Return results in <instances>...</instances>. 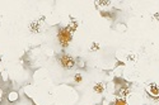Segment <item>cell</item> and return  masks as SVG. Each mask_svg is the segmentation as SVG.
I'll return each instance as SVG.
<instances>
[{"label": "cell", "mask_w": 159, "mask_h": 105, "mask_svg": "<svg viewBox=\"0 0 159 105\" xmlns=\"http://www.w3.org/2000/svg\"><path fill=\"white\" fill-rule=\"evenodd\" d=\"M73 33H74V29H71V24L59 32V41L64 47H66L73 39Z\"/></svg>", "instance_id": "cell-1"}, {"label": "cell", "mask_w": 159, "mask_h": 105, "mask_svg": "<svg viewBox=\"0 0 159 105\" xmlns=\"http://www.w3.org/2000/svg\"><path fill=\"white\" fill-rule=\"evenodd\" d=\"M59 61H60L61 67H64L65 70H71V69H74V66H75V61H74V58L69 54H62Z\"/></svg>", "instance_id": "cell-2"}, {"label": "cell", "mask_w": 159, "mask_h": 105, "mask_svg": "<svg viewBox=\"0 0 159 105\" xmlns=\"http://www.w3.org/2000/svg\"><path fill=\"white\" fill-rule=\"evenodd\" d=\"M146 92L150 98L158 99L159 98V85H157L155 82H150L146 86Z\"/></svg>", "instance_id": "cell-3"}, {"label": "cell", "mask_w": 159, "mask_h": 105, "mask_svg": "<svg viewBox=\"0 0 159 105\" xmlns=\"http://www.w3.org/2000/svg\"><path fill=\"white\" fill-rule=\"evenodd\" d=\"M42 29V22L41 21H34L30 24V31L33 33H38Z\"/></svg>", "instance_id": "cell-4"}, {"label": "cell", "mask_w": 159, "mask_h": 105, "mask_svg": "<svg viewBox=\"0 0 159 105\" xmlns=\"http://www.w3.org/2000/svg\"><path fill=\"white\" fill-rule=\"evenodd\" d=\"M118 99H126L129 95H130V89H127V88H122V89H120V91H118Z\"/></svg>", "instance_id": "cell-5"}, {"label": "cell", "mask_w": 159, "mask_h": 105, "mask_svg": "<svg viewBox=\"0 0 159 105\" xmlns=\"http://www.w3.org/2000/svg\"><path fill=\"white\" fill-rule=\"evenodd\" d=\"M105 89H106V86H105V84L103 82H97L94 86H93V90H94L96 92H98V94H101V92H103L105 91Z\"/></svg>", "instance_id": "cell-6"}, {"label": "cell", "mask_w": 159, "mask_h": 105, "mask_svg": "<svg viewBox=\"0 0 159 105\" xmlns=\"http://www.w3.org/2000/svg\"><path fill=\"white\" fill-rule=\"evenodd\" d=\"M115 105H127L125 99H117V101L115 103Z\"/></svg>", "instance_id": "cell-7"}, {"label": "cell", "mask_w": 159, "mask_h": 105, "mask_svg": "<svg viewBox=\"0 0 159 105\" xmlns=\"http://www.w3.org/2000/svg\"><path fill=\"white\" fill-rule=\"evenodd\" d=\"M99 47H101L99 43H93V44L90 46V50H92V51H97V50H99Z\"/></svg>", "instance_id": "cell-8"}, {"label": "cell", "mask_w": 159, "mask_h": 105, "mask_svg": "<svg viewBox=\"0 0 159 105\" xmlns=\"http://www.w3.org/2000/svg\"><path fill=\"white\" fill-rule=\"evenodd\" d=\"M96 4H97L98 6H101V5H102V6H108V4H109V2H97Z\"/></svg>", "instance_id": "cell-9"}, {"label": "cell", "mask_w": 159, "mask_h": 105, "mask_svg": "<svg viewBox=\"0 0 159 105\" xmlns=\"http://www.w3.org/2000/svg\"><path fill=\"white\" fill-rule=\"evenodd\" d=\"M75 81H77V82H80V81H81V76H80L79 73L75 76Z\"/></svg>", "instance_id": "cell-10"}, {"label": "cell", "mask_w": 159, "mask_h": 105, "mask_svg": "<svg viewBox=\"0 0 159 105\" xmlns=\"http://www.w3.org/2000/svg\"><path fill=\"white\" fill-rule=\"evenodd\" d=\"M0 62H2V57H0Z\"/></svg>", "instance_id": "cell-11"}]
</instances>
